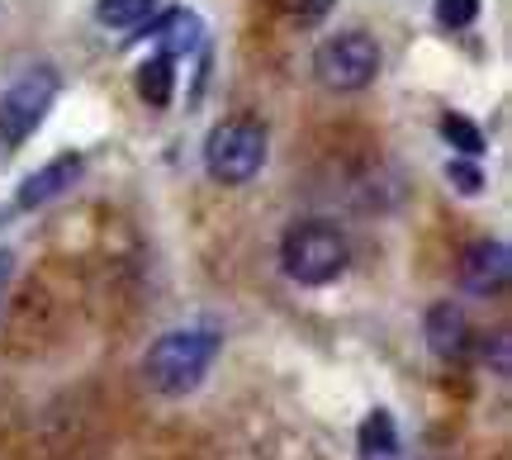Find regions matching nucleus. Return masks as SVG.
Instances as JSON below:
<instances>
[{
	"label": "nucleus",
	"instance_id": "nucleus-7",
	"mask_svg": "<svg viewBox=\"0 0 512 460\" xmlns=\"http://www.w3.org/2000/svg\"><path fill=\"white\" fill-rule=\"evenodd\" d=\"M81 171H86V157H81V152H62V157H53L43 171L24 176V185L15 190V209H43L48 200L67 195V190L81 181Z\"/></svg>",
	"mask_w": 512,
	"mask_h": 460
},
{
	"label": "nucleus",
	"instance_id": "nucleus-15",
	"mask_svg": "<svg viewBox=\"0 0 512 460\" xmlns=\"http://www.w3.org/2000/svg\"><path fill=\"white\" fill-rule=\"evenodd\" d=\"M446 181L456 185L460 195H479L484 190V171L475 166V157H451L446 162Z\"/></svg>",
	"mask_w": 512,
	"mask_h": 460
},
{
	"label": "nucleus",
	"instance_id": "nucleus-11",
	"mask_svg": "<svg viewBox=\"0 0 512 460\" xmlns=\"http://www.w3.org/2000/svg\"><path fill=\"white\" fill-rule=\"evenodd\" d=\"M171 91H176V57H147L143 67H138V95H143L152 110H166L171 105Z\"/></svg>",
	"mask_w": 512,
	"mask_h": 460
},
{
	"label": "nucleus",
	"instance_id": "nucleus-10",
	"mask_svg": "<svg viewBox=\"0 0 512 460\" xmlns=\"http://www.w3.org/2000/svg\"><path fill=\"white\" fill-rule=\"evenodd\" d=\"M356 451L361 460H399V432H394L389 408H370V418L356 432Z\"/></svg>",
	"mask_w": 512,
	"mask_h": 460
},
{
	"label": "nucleus",
	"instance_id": "nucleus-17",
	"mask_svg": "<svg viewBox=\"0 0 512 460\" xmlns=\"http://www.w3.org/2000/svg\"><path fill=\"white\" fill-rule=\"evenodd\" d=\"M328 5H332V0H304V10H299V15H304V19H318L323 10H328Z\"/></svg>",
	"mask_w": 512,
	"mask_h": 460
},
{
	"label": "nucleus",
	"instance_id": "nucleus-14",
	"mask_svg": "<svg viewBox=\"0 0 512 460\" xmlns=\"http://www.w3.org/2000/svg\"><path fill=\"white\" fill-rule=\"evenodd\" d=\"M432 15H437L441 29H470L479 19V0H437Z\"/></svg>",
	"mask_w": 512,
	"mask_h": 460
},
{
	"label": "nucleus",
	"instance_id": "nucleus-12",
	"mask_svg": "<svg viewBox=\"0 0 512 460\" xmlns=\"http://www.w3.org/2000/svg\"><path fill=\"white\" fill-rule=\"evenodd\" d=\"M157 0H95V19L105 29H143Z\"/></svg>",
	"mask_w": 512,
	"mask_h": 460
},
{
	"label": "nucleus",
	"instance_id": "nucleus-3",
	"mask_svg": "<svg viewBox=\"0 0 512 460\" xmlns=\"http://www.w3.org/2000/svg\"><path fill=\"white\" fill-rule=\"evenodd\" d=\"M266 166V129L256 119H223L204 138V171L219 185H247Z\"/></svg>",
	"mask_w": 512,
	"mask_h": 460
},
{
	"label": "nucleus",
	"instance_id": "nucleus-4",
	"mask_svg": "<svg viewBox=\"0 0 512 460\" xmlns=\"http://www.w3.org/2000/svg\"><path fill=\"white\" fill-rule=\"evenodd\" d=\"M53 100H57L53 67H29L24 76H15V81L5 86V95H0V148L5 152L24 148V143L43 129Z\"/></svg>",
	"mask_w": 512,
	"mask_h": 460
},
{
	"label": "nucleus",
	"instance_id": "nucleus-5",
	"mask_svg": "<svg viewBox=\"0 0 512 460\" xmlns=\"http://www.w3.org/2000/svg\"><path fill=\"white\" fill-rule=\"evenodd\" d=\"M313 72L328 91H366L370 81L380 76V43L361 29L332 34L328 43H318L313 53Z\"/></svg>",
	"mask_w": 512,
	"mask_h": 460
},
{
	"label": "nucleus",
	"instance_id": "nucleus-9",
	"mask_svg": "<svg viewBox=\"0 0 512 460\" xmlns=\"http://www.w3.org/2000/svg\"><path fill=\"white\" fill-rule=\"evenodd\" d=\"M152 38L166 57H190L204 43V24L195 10H166L157 24H152Z\"/></svg>",
	"mask_w": 512,
	"mask_h": 460
},
{
	"label": "nucleus",
	"instance_id": "nucleus-16",
	"mask_svg": "<svg viewBox=\"0 0 512 460\" xmlns=\"http://www.w3.org/2000/svg\"><path fill=\"white\" fill-rule=\"evenodd\" d=\"M10 280H15V252L0 247V304H5V295H10Z\"/></svg>",
	"mask_w": 512,
	"mask_h": 460
},
{
	"label": "nucleus",
	"instance_id": "nucleus-6",
	"mask_svg": "<svg viewBox=\"0 0 512 460\" xmlns=\"http://www.w3.org/2000/svg\"><path fill=\"white\" fill-rule=\"evenodd\" d=\"M512 280V252L508 242L498 238H479L465 247V257H460V285L470 290V295L489 299V295H503Z\"/></svg>",
	"mask_w": 512,
	"mask_h": 460
},
{
	"label": "nucleus",
	"instance_id": "nucleus-13",
	"mask_svg": "<svg viewBox=\"0 0 512 460\" xmlns=\"http://www.w3.org/2000/svg\"><path fill=\"white\" fill-rule=\"evenodd\" d=\"M441 138H446L460 157H484V133H479V124H470L465 114H446V119H441Z\"/></svg>",
	"mask_w": 512,
	"mask_h": 460
},
{
	"label": "nucleus",
	"instance_id": "nucleus-2",
	"mask_svg": "<svg viewBox=\"0 0 512 460\" xmlns=\"http://www.w3.org/2000/svg\"><path fill=\"white\" fill-rule=\"evenodd\" d=\"M351 247L342 238V228H332L323 219H304L294 223L290 233L280 238V271L294 280V285H332V280L347 271Z\"/></svg>",
	"mask_w": 512,
	"mask_h": 460
},
{
	"label": "nucleus",
	"instance_id": "nucleus-1",
	"mask_svg": "<svg viewBox=\"0 0 512 460\" xmlns=\"http://www.w3.org/2000/svg\"><path fill=\"white\" fill-rule=\"evenodd\" d=\"M223 337L214 328H176L162 332L143 356V380L147 389H157L166 399H181L190 389L204 385L209 366L219 361Z\"/></svg>",
	"mask_w": 512,
	"mask_h": 460
},
{
	"label": "nucleus",
	"instance_id": "nucleus-8",
	"mask_svg": "<svg viewBox=\"0 0 512 460\" xmlns=\"http://www.w3.org/2000/svg\"><path fill=\"white\" fill-rule=\"evenodd\" d=\"M427 347L437 361H460L465 351H470V318L460 304H432L427 309Z\"/></svg>",
	"mask_w": 512,
	"mask_h": 460
}]
</instances>
